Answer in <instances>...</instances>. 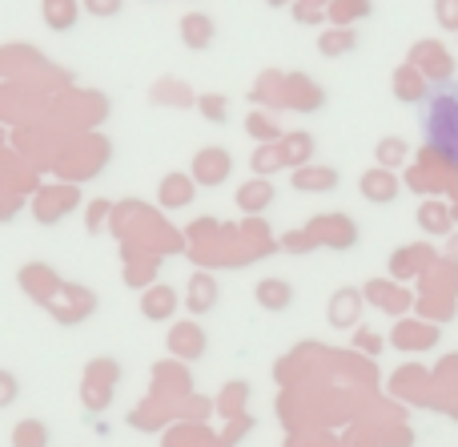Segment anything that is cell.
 I'll return each mask as SVG.
<instances>
[{
    "label": "cell",
    "mask_w": 458,
    "mask_h": 447,
    "mask_svg": "<svg viewBox=\"0 0 458 447\" xmlns=\"http://www.w3.org/2000/svg\"><path fill=\"white\" fill-rule=\"evenodd\" d=\"M419 121L430 150L451 169H458V81L427 89V97L419 101Z\"/></svg>",
    "instance_id": "6da1fadb"
},
{
    "label": "cell",
    "mask_w": 458,
    "mask_h": 447,
    "mask_svg": "<svg viewBox=\"0 0 458 447\" xmlns=\"http://www.w3.org/2000/svg\"><path fill=\"white\" fill-rule=\"evenodd\" d=\"M193 182L206 185V190H214V185H222L229 174H233V158H229V150L222 145H206V150H198V158H193Z\"/></svg>",
    "instance_id": "7a4b0ae2"
},
{
    "label": "cell",
    "mask_w": 458,
    "mask_h": 447,
    "mask_svg": "<svg viewBox=\"0 0 458 447\" xmlns=\"http://www.w3.org/2000/svg\"><path fill=\"white\" fill-rule=\"evenodd\" d=\"M177 32H182V45L185 48L206 53V48L214 45V37H217V24H214V16H206V13H185L182 24H177Z\"/></svg>",
    "instance_id": "3957f363"
},
{
    "label": "cell",
    "mask_w": 458,
    "mask_h": 447,
    "mask_svg": "<svg viewBox=\"0 0 458 447\" xmlns=\"http://www.w3.org/2000/svg\"><path fill=\"white\" fill-rule=\"evenodd\" d=\"M193 193H198V182L193 174H165L157 185V202L165 210H182V206H193Z\"/></svg>",
    "instance_id": "277c9868"
},
{
    "label": "cell",
    "mask_w": 458,
    "mask_h": 447,
    "mask_svg": "<svg viewBox=\"0 0 458 447\" xmlns=\"http://www.w3.org/2000/svg\"><path fill=\"white\" fill-rule=\"evenodd\" d=\"M358 190H362V198L374 202V206H390V202L398 198V177L390 174L386 166H378V169H370V174H362Z\"/></svg>",
    "instance_id": "5b68a950"
},
{
    "label": "cell",
    "mask_w": 458,
    "mask_h": 447,
    "mask_svg": "<svg viewBox=\"0 0 458 447\" xmlns=\"http://www.w3.org/2000/svg\"><path fill=\"white\" fill-rule=\"evenodd\" d=\"M253 298H258L261 311L282 314V311H290L293 306V287L285 279H261L258 287H253Z\"/></svg>",
    "instance_id": "8992f818"
},
{
    "label": "cell",
    "mask_w": 458,
    "mask_h": 447,
    "mask_svg": "<svg viewBox=\"0 0 458 447\" xmlns=\"http://www.w3.org/2000/svg\"><path fill=\"white\" fill-rule=\"evenodd\" d=\"M277 190L269 177H253V182H245L242 190H237V210H245V214H266L269 206H274Z\"/></svg>",
    "instance_id": "52a82bcc"
},
{
    "label": "cell",
    "mask_w": 458,
    "mask_h": 447,
    "mask_svg": "<svg viewBox=\"0 0 458 447\" xmlns=\"http://www.w3.org/2000/svg\"><path fill=\"white\" fill-rule=\"evenodd\" d=\"M185 298H190L185 306H190L193 314H209L217 306V279H214V274H193V279H190V295H185Z\"/></svg>",
    "instance_id": "ba28073f"
},
{
    "label": "cell",
    "mask_w": 458,
    "mask_h": 447,
    "mask_svg": "<svg viewBox=\"0 0 458 447\" xmlns=\"http://www.w3.org/2000/svg\"><path fill=\"white\" fill-rule=\"evenodd\" d=\"M40 13L53 32H69L81 16V0H40Z\"/></svg>",
    "instance_id": "9c48e42d"
},
{
    "label": "cell",
    "mask_w": 458,
    "mask_h": 447,
    "mask_svg": "<svg viewBox=\"0 0 458 447\" xmlns=\"http://www.w3.org/2000/svg\"><path fill=\"white\" fill-rule=\"evenodd\" d=\"M13 447H53V432H48L45 419H21L13 427Z\"/></svg>",
    "instance_id": "30bf717a"
},
{
    "label": "cell",
    "mask_w": 458,
    "mask_h": 447,
    "mask_svg": "<svg viewBox=\"0 0 458 447\" xmlns=\"http://www.w3.org/2000/svg\"><path fill=\"white\" fill-rule=\"evenodd\" d=\"M174 290L169 287H157V290H149V295H145V319H169V314H174Z\"/></svg>",
    "instance_id": "8fae6325"
},
{
    "label": "cell",
    "mask_w": 458,
    "mask_h": 447,
    "mask_svg": "<svg viewBox=\"0 0 458 447\" xmlns=\"http://www.w3.org/2000/svg\"><path fill=\"white\" fill-rule=\"evenodd\" d=\"M293 185L298 190H334L338 174L334 169H301V174H293Z\"/></svg>",
    "instance_id": "7c38bea8"
},
{
    "label": "cell",
    "mask_w": 458,
    "mask_h": 447,
    "mask_svg": "<svg viewBox=\"0 0 458 447\" xmlns=\"http://www.w3.org/2000/svg\"><path fill=\"white\" fill-rule=\"evenodd\" d=\"M427 89H430V85H422V81L414 77L411 69L398 73V77H394V93H398V97H406V101H422V97H427Z\"/></svg>",
    "instance_id": "4fadbf2b"
},
{
    "label": "cell",
    "mask_w": 458,
    "mask_h": 447,
    "mask_svg": "<svg viewBox=\"0 0 458 447\" xmlns=\"http://www.w3.org/2000/svg\"><path fill=\"white\" fill-rule=\"evenodd\" d=\"M16 400H21V379H16V371L0 367V411H8Z\"/></svg>",
    "instance_id": "5bb4252c"
},
{
    "label": "cell",
    "mask_w": 458,
    "mask_h": 447,
    "mask_svg": "<svg viewBox=\"0 0 458 447\" xmlns=\"http://www.w3.org/2000/svg\"><path fill=\"white\" fill-rule=\"evenodd\" d=\"M81 8H85L89 16H97V21H113V16H121L125 0H81Z\"/></svg>",
    "instance_id": "9a60e30c"
},
{
    "label": "cell",
    "mask_w": 458,
    "mask_h": 447,
    "mask_svg": "<svg viewBox=\"0 0 458 447\" xmlns=\"http://www.w3.org/2000/svg\"><path fill=\"white\" fill-rule=\"evenodd\" d=\"M354 48V32H326L322 37V53L326 56H342Z\"/></svg>",
    "instance_id": "2e32d148"
},
{
    "label": "cell",
    "mask_w": 458,
    "mask_h": 447,
    "mask_svg": "<svg viewBox=\"0 0 458 447\" xmlns=\"http://www.w3.org/2000/svg\"><path fill=\"white\" fill-rule=\"evenodd\" d=\"M198 109L206 121H214V125H225V97H198Z\"/></svg>",
    "instance_id": "e0dca14e"
},
{
    "label": "cell",
    "mask_w": 458,
    "mask_h": 447,
    "mask_svg": "<svg viewBox=\"0 0 458 447\" xmlns=\"http://www.w3.org/2000/svg\"><path fill=\"white\" fill-rule=\"evenodd\" d=\"M419 226L422 230H446V214L443 210H435V206H422L419 210Z\"/></svg>",
    "instance_id": "ac0fdd59"
},
{
    "label": "cell",
    "mask_w": 458,
    "mask_h": 447,
    "mask_svg": "<svg viewBox=\"0 0 458 447\" xmlns=\"http://www.w3.org/2000/svg\"><path fill=\"white\" fill-rule=\"evenodd\" d=\"M378 158H382V161H403V158H406V145L398 142V137H382Z\"/></svg>",
    "instance_id": "d6986e66"
}]
</instances>
